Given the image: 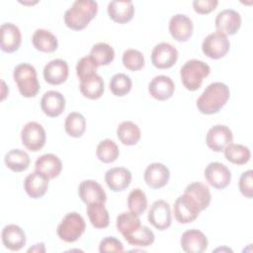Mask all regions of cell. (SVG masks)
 <instances>
[{
    "label": "cell",
    "mask_w": 253,
    "mask_h": 253,
    "mask_svg": "<svg viewBox=\"0 0 253 253\" xmlns=\"http://www.w3.org/2000/svg\"><path fill=\"white\" fill-rule=\"evenodd\" d=\"M230 96L229 88L222 82L211 83L197 100V108L204 115L218 113L227 103Z\"/></svg>",
    "instance_id": "obj_1"
},
{
    "label": "cell",
    "mask_w": 253,
    "mask_h": 253,
    "mask_svg": "<svg viewBox=\"0 0 253 253\" xmlns=\"http://www.w3.org/2000/svg\"><path fill=\"white\" fill-rule=\"evenodd\" d=\"M98 12V4L93 0H77L64 13V24L73 31L85 29Z\"/></svg>",
    "instance_id": "obj_2"
},
{
    "label": "cell",
    "mask_w": 253,
    "mask_h": 253,
    "mask_svg": "<svg viewBox=\"0 0 253 253\" xmlns=\"http://www.w3.org/2000/svg\"><path fill=\"white\" fill-rule=\"evenodd\" d=\"M14 81L17 84L20 94L25 98L37 96L40 91L36 68L29 63H20L14 68Z\"/></svg>",
    "instance_id": "obj_3"
},
{
    "label": "cell",
    "mask_w": 253,
    "mask_h": 253,
    "mask_svg": "<svg viewBox=\"0 0 253 253\" xmlns=\"http://www.w3.org/2000/svg\"><path fill=\"white\" fill-rule=\"evenodd\" d=\"M210 72L211 67L209 64L202 60L191 59L181 67V81L187 90L196 91L202 86L204 78L207 77Z\"/></svg>",
    "instance_id": "obj_4"
},
{
    "label": "cell",
    "mask_w": 253,
    "mask_h": 253,
    "mask_svg": "<svg viewBox=\"0 0 253 253\" xmlns=\"http://www.w3.org/2000/svg\"><path fill=\"white\" fill-rule=\"evenodd\" d=\"M86 228L84 218L75 211L67 213L58 224L56 232L58 237L65 242H75L84 233Z\"/></svg>",
    "instance_id": "obj_5"
},
{
    "label": "cell",
    "mask_w": 253,
    "mask_h": 253,
    "mask_svg": "<svg viewBox=\"0 0 253 253\" xmlns=\"http://www.w3.org/2000/svg\"><path fill=\"white\" fill-rule=\"evenodd\" d=\"M173 212L179 223H190L199 216L201 210L196 201L190 195L184 193L176 199Z\"/></svg>",
    "instance_id": "obj_6"
},
{
    "label": "cell",
    "mask_w": 253,
    "mask_h": 253,
    "mask_svg": "<svg viewBox=\"0 0 253 253\" xmlns=\"http://www.w3.org/2000/svg\"><path fill=\"white\" fill-rule=\"evenodd\" d=\"M21 139L23 145L28 150L37 152L44 146L46 139L45 130L39 123L29 122L22 128Z\"/></svg>",
    "instance_id": "obj_7"
},
{
    "label": "cell",
    "mask_w": 253,
    "mask_h": 253,
    "mask_svg": "<svg viewBox=\"0 0 253 253\" xmlns=\"http://www.w3.org/2000/svg\"><path fill=\"white\" fill-rule=\"evenodd\" d=\"M230 42L227 36L219 32H213L207 36L202 43V50L205 55L211 59L223 57L229 50Z\"/></svg>",
    "instance_id": "obj_8"
},
{
    "label": "cell",
    "mask_w": 253,
    "mask_h": 253,
    "mask_svg": "<svg viewBox=\"0 0 253 253\" xmlns=\"http://www.w3.org/2000/svg\"><path fill=\"white\" fill-rule=\"evenodd\" d=\"M148 222L158 230H165L172 223L170 205L164 200L155 201L148 211Z\"/></svg>",
    "instance_id": "obj_9"
},
{
    "label": "cell",
    "mask_w": 253,
    "mask_h": 253,
    "mask_svg": "<svg viewBox=\"0 0 253 253\" xmlns=\"http://www.w3.org/2000/svg\"><path fill=\"white\" fill-rule=\"evenodd\" d=\"M207 182L217 190L225 189L231 181L230 170L220 162H211L204 171Z\"/></svg>",
    "instance_id": "obj_10"
},
{
    "label": "cell",
    "mask_w": 253,
    "mask_h": 253,
    "mask_svg": "<svg viewBox=\"0 0 253 253\" xmlns=\"http://www.w3.org/2000/svg\"><path fill=\"white\" fill-rule=\"evenodd\" d=\"M178 50L169 42L156 44L151 51V62L158 69L172 67L178 59Z\"/></svg>",
    "instance_id": "obj_11"
},
{
    "label": "cell",
    "mask_w": 253,
    "mask_h": 253,
    "mask_svg": "<svg viewBox=\"0 0 253 253\" xmlns=\"http://www.w3.org/2000/svg\"><path fill=\"white\" fill-rule=\"evenodd\" d=\"M233 140L231 129L224 125L211 126L206 136L207 145L214 152H221Z\"/></svg>",
    "instance_id": "obj_12"
},
{
    "label": "cell",
    "mask_w": 253,
    "mask_h": 253,
    "mask_svg": "<svg viewBox=\"0 0 253 253\" xmlns=\"http://www.w3.org/2000/svg\"><path fill=\"white\" fill-rule=\"evenodd\" d=\"M216 32L225 36H232L237 33L241 26V17L239 13L232 9H224L220 11L214 20Z\"/></svg>",
    "instance_id": "obj_13"
},
{
    "label": "cell",
    "mask_w": 253,
    "mask_h": 253,
    "mask_svg": "<svg viewBox=\"0 0 253 253\" xmlns=\"http://www.w3.org/2000/svg\"><path fill=\"white\" fill-rule=\"evenodd\" d=\"M68 64L65 60L60 58L53 59L46 63L42 71L44 80L50 85H60L64 83L68 78Z\"/></svg>",
    "instance_id": "obj_14"
},
{
    "label": "cell",
    "mask_w": 253,
    "mask_h": 253,
    "mask_svg": "<svg viewBox=\"0 0 253 253\" xmlns=\"http://www.w3.org/2000/svg\"><path fill=\"white\" fill-rule=\"evenodd\" d=\"M78 195L83 203L90 204H105L107 195L103 187L94 180H84L78 187Z\"/></svg>",
    "instance_id": "obj_15"
},
{
    "label": "cell",
    "mask_w": 253,
    "mask_h": 253,
    "mask_svg": "<svg viewBox=\"0 0 253 253\" xmlns=\"http://www.w3.org/2000/svg\"><path fill=\"white\" fill-rule=\"evenodd\" d=\"M193 22L184 14H176L169 21V33L177 42H187L193 35Z\"/></svg>",
    "instance_id": "obj_16"
},
{
    "label": "cell",
    "mask_w": 253,
    "mask_h": 253,
    "mask_svg": "<svg viewBox=\"0 0 253 253\" xmlns=\"http://www.w3.org/2000/svg\"><path fill=\"white\" fill-rule=\"evenodd\" d=\"M169 178V169L159 162L149 164L144 171V181L151 189L163 188L168 184Z\"/></svg>",
    "instance_id": "obj_17"
},
{
    "label": "cell",
    "mask_w": 253,
    "mask_h": 253,
    "mask_svg": "<svg viewBox=\"0 0 253 253\" xmlns=\"http://www.w3.org/2000/svg\"><path fill=\"white\" fill-rule=\"evenodd\" d=\"M182 249L187 253H202L207 250L209 242L207 236L198 229L185 231L180 239Z\"/></svg>",
    "instance_id": "obj_18"
},
{
    "label": "cell",
    "mask_w": 253,
    "mask_h": 253,
    "mask_svg": "<svg viewBox=\"0 0 253 253\" xmlns=\"http://www.w3.org/2000/svg\"><path fill=\"white\" fill-rule=\"evenodd\" d=\"M175 91L173 80L166 75L155 76L148 84L149 94L158 101H166L170 99Z\"/></svg>",
    "instance_id": "obj_19"
},
{
    "label": "cell",
    "mask_w": 253,
    "mask_h": 253,
    "mask_svg": "<svg viewBox=\"0 0 253 253\" xmlns=\"http://www.w3.org/2000/svg\"><path fill=\"white\" fill-rule=\"evenodd\" d=\"M41 108L44 115L49 118H55L61 115L65 109V98L57 91L45 92L41 100Z\"/></svg>",
    "instance_id": "obj_20"
},
{
    "label": "cell",
    "mask_w": 253,
    "mask_h": 253,
    "mask_svg": "<svg viewBox=\"0 0 253 253\" xmlns=\"http://www.w3.org/2000/svg\"><path fill=\"white\" fill-rule=\"evenodd\" d=\"M22 42L20 29L12 24L5 23L1 26V50L6 53H12L19 49Z\"/></svg>",
    "instance_id": "obj_21"
},
{
    "label": "cell",
    "mask_w": 253,
    "mask_h": 253,
    "mask_svg": "<svg viewBox=\"0 0 253 253\" xmlns=\"http://www.w3.org/2000/svg\"><path fill=\"white\" fill-rule=\"evenodd\" d=\"M131 173L125 167H114L105 173V182L113 192L126 190L131 182Z\"/></svg>",
    "instance_id": "obj_22"
},
{
    "label": "cell",
    "mask_w": 253,
    "mask_h": 253,
    "mask_svg": "<svg viewBox=\"0 0 253 253\" xmlns=\"http://www.w3.org/2000/svg\"><path fill=\"white\" fill-rule=\"evenodd\" d=\"M61 170L62 163L60 159L52 153L42 154L36 160L35 163V171L42 174L49 180L57 177Z\"/></svg>",
    "instance_id": "obj_23"
},
{
    "label": "cell",
    "mask_w": 253,
    "mask_h": 253,
    "mask_svg": "<svg viewBox=\"0 0 253 253\" xmlns=\"http://www.w3.org/2000/svg\"><path fill=\"white\" fill-rule=\"evenodd\" d=\"M109 17L116 23L126 24L129 22L134 15V7L131 1H111L107 7Z\"/></svg>",
    "instance_id": "obj_24"
},
{
    "label": "cell",
    "mask_w": 253,
    "mask_h": 253,
    "mask_svg": "<svg viewBox=\"0 0 253 253\" xmlns=\"http://www.w3.org/2000/svg\"><path fill=\"white\" fill-rule=\"evenodd\" d=\"M48 181L45 176L35 171L29 174L24 181V190L32 199L42 198L47 191Z\"/></svg>",
    "instance_id": "obj_25"
},
{
    "label": "cell",
    "mask_w": 253,
    "mask_h": 253,
    "mask_svg": "<svg viewBox=\"0 0 253 253\" xmlns=\"http://www.w3.org/2000/svg\"><path fill=\"white\" fill-rule=\"evenodd\" d=\"M1 237L3 245L12 251H19L26 244V234L24 230L16 224L4 226Z\"/></svg>",
    "instance_id": "obj_26"
},
{
    "label": "cell",
    "mask_w": 253,
    "mask_h": 253,
    "mask_svg": "<svg viewBox=\"0 0 253 253\" xmlns=\"http://www.w3.org/2000/svg\"><path fill=\"white\" fill-rule=\"evenodd\" d=\"M32 42L36 49L47 53L55 51L58 45L56 37L51 32L44 29H38L34 32Z\"/></svg>",
    "instance_id": "obj_27"
},
{
    "label": "cell",
    "mask_w": 253,
    "mask_h": 253,
    "mask_svg": "<svg viewBox=\"0 0 253 253\" xmlns=\"http://www.w3.org/2000/svg\"><path fill=\"white\" fill-rule=\"evenodd\" d=\"M79 88L84 97L91 100H96L102 97L105 90V84L100 75L94 74L91 77L81 80Z\"/></svg>",
    "instance_id": "obj_28"
},
{
    "label": "cell",
    "mask_w": 253,
    "mask_h": 253,
    "mask_svg": "<svg viewBox=\"0 0 253 253\" xmlns=\"http://www.w3.org/2000/svg\"><path fill=\"white\" fill-rule=\"evenodd\" d=\"M5 165L13 172H23L30 166L29 154L22 149H11L4 156Z\"/></svg>",
    "instance_id": "obj_29"
},
{
    "label": "cell",
    "mask_w": 253,
    "mask_h": 253,
    "mask_svg": "<svg viewBox=\"0 0 253 253\" xmlns=\"http://www.w3.org/2000/svg\"><path fill=\"white\" fill-rule=\"evenodd\" d=\"M184 193L190 195L196 201L201 211L209 208L211 201V195L209 187L205 184L200 182H193L185 188Z\"/></svg>",
    "instance_id": "obj_30"
},
{
    "label": "cell",
    "mask_w": 253,
    "mask_h": 253,
    "mask_svg": "<svg viewBox=\"0 0 253 253\" xmlns=\"http://www.w3.org/2000/svg\"><path fill=\"white\" fill-rule=\"evenodd\" d=\"M117 135L120 141L125 145H135L141 136L139 127L130 121L123 122L117 128Z\"/></svg>",
    "instance_id": "obj_31"
},
{
    "label": "cell",
    "mask_w": 253,
    "mask_h": 253,
    "mask_svg": "<svg viewBox=\"0 0 253 253\" xmlns=\"http://www.w3.org/2000/svg\"><path fill=\"white\" fill-rule=\"evenodd\" d=\"M140 225V218L138 217V215L132 213L131 211L122 212L117 217V229L118 231H120L125 239L131 235L135 230H137Z\"/></svg>",
    "instance_id": "obj_32"
},
{
    "label": "cell",
    "mask_w": 253,
    "mask_h": 253,
    "mask_svg": "<svg viewBox=\"0 0 253 253\" xmlns=\"http://www.w3.org/2000/svg\"><path fill=\"white\" fill-rule=\"evenodd\" d=\"M104 205L100 203L87 205L86 211L91 224L95 228H106L109 226L110 216Z\"/></svg>",
    "instance_id": "obj_33"
},
{
    "label": "cell",
    "mask_w": 253,
    "mask_h": 253,
    "mask_svg": "<svg viewBox=\"0 0 253 253\" xmlns=\"http://www.w3.org/2000/svg\"><path fill=\"white\" fill-rule=\"evenodd\" d=\"M223 151L226 160L236 165L246 164L251 157L250 149L242 144L231 142L224 148Z\"/></svg>",
    "instance_id": "obj_34"
},
{
    "label": "cell",
    "mask_w": 253,
    "mask_h": 253,
    "mask_svg": "<svg viewBox=\"0 0 253 253\" xmlns=\"http://www.w3.org/2000/svg\"><path fill=\"white\" fill-rule=\"evenodd\" d=\"M64 129L71 137H80L86 129V120L80 113L68 114L64 122Z\"/></svg>",
    "instance_id": "obj_35"
},
{
    "label": "cell",
    "mask_w": 253,
    "mask_h": 253,
    "mask_svg": "<svg viewBox=\"0 0 253 253\" xmlns=\"http://www.w3.org/2000/svg\"><path fill=\"white\" fill-rule=\"evenodd\" d=\"M120 150L117 143L109 138L99 142L96 149L97 158L103 163H112L119 157Z\"/></svg>",
    "instance_id": "obj_36"
},
{
    "label": "cell",
    "mask_w": 253,
    "mask_h": 253,
    "mask_svg": "<svg viewBox=\"0 0 253 253\" xmlns=\"http://www.w3.org/2000/svg\"><path fill=\"white\" fill-rule=\"evenodd\" d=\"M89 55L98 64V66L108 65L115 58V50L106 42H98L92 46Z\"/></svg>",
    "instance_id": "obj_37"
},
{
    "label": "cell",
    "mask_w": 253,
    "mask_h": 253,
    "mask_svg": "<svg viewBox=\"0 0 253 253\" xmlns=\"http://www.w3.org/2000/svg\"><path fill=\"white\" fill-rule=\"evenodd\" d=\"M127 207L129 211L136 215H141L147 208V198L145 193L139 189H133L127 197Z\"/></svg>",
    "instance_id": "obj_38"
},
{
    "label": "cell",
    "mask_w": 253,
    "mask_h": 253,
    "mask_svg": "<svg viewBox=\"0 0 253 253\" xmlns=\"http://www.w3.org/2000/svg\"><path fill=\"white\" fill-rule=\"evenodd\" d=\"M155 236L151 229L145 225H140V227L135 230L131 235L126 238V240L130 244L138 247H147L154 242Z\"/></svg>",
    "instance_id": "obj_39"
},
{
    "label": "cell",
    "mask_w": 253,
    "mask_h": 253,
    "mask_svg": "<svg viewBox=\"0 0 253 253\" xmlns=\"http://www.w3.org/2000/svg\"><path fill=\"white\" fill-rule=\"evenodd\" d=\"M109 86L111 92L115 96L123 97L129 93L132 86V82L129 76H127L126 74L117 73L111 78Z\"/></svg>",
    "instance_id": "obj_40"
},
{
    "label": "cell",
    "mask_w": 253,
    "mask_h": 253,
    "mask_svg": "<svg viewBox=\"0 0 253 253\" xmlns=\"http://www.w3.org/2000/svg\"><path fill=\"white\" fill-rule=\"evenodd\" d=\"M122 61L124 66L130 71L140 70L145 63L143 54L139 50L133 48H129L124 51Z\"/></svg>",
    "instance_id": "obj_41"
},
{
    "label": "cell",
    "mask_w": 253,
    "mask_h": 253,
    "mask_svg": "<svg viewBox=\"0 0 253 253\" xmlns=\"http://www.w3.org/2000/svg\"><path fill=\"white\" fill-rule=\"evenodd\" d=\"M97 68L98 64L93 60L90 55L84 56L81 57L76 64V74L81 81L88 77H91L94 74H97Z\"/></svg>",
    "instance_id": "obj_42"
},
{
    "label": "cell",
    "mask_w": 253,
    "mask_h": 253,
    "mask_svg": "<svg viewBox=\"0 0 253 253\" xmlns=\"http://www.w3.org/2000/svg\"><path fill=\"white\" fill-rule=\"evenodd\" d=\"M253 171L247 170L243 172L240 176L238 187L240 193L247 199H252L253 197V179H252Z\"/></svg>",
    "instance_id": "obj_43"
},
{
    "label": "cell",
    "mask_w": 253,
    "mask_h": 253,
    "mask_svg": "<svg viewBox=\"0 0 253 253\" xmlns=\"http://www.w3.org/2000/svg\"><path fill=\"white\" fill-rule=\"evenodd\" d=\"M99 251L101 253L105 252H123V243L114 236H108L103 238L99 244Z\"/></svg>",
    "instance_id": "obj_44"
},
{
    "label": "cell",
    "mask_w": 253,
    "mask_h": 253,
    "mask_svg": "<svg viewBox=\"0 0 253 253\" xmlns=\"http://www.w3.org/2000/svg\"><path fill=\"white\" fill-rule=\"evenodd\" d=\"M218 5L217 0H195L193 1L194 10L198 14H209L212 12Z\"/></svg>",
    "instance_id": "obj_45"
},
{
    "label": "cell",
    "mask_w": 253,
    "mask_h": 253,
    "mask_svg": "<svg viewBox=\"0 0 253 253\" xmlns=\"http://www.w3.org/2000/svg\"><path fill=\"white\" fill-rule=\"evenodd\" d=\"M28 252H45L44 244L43 243H38L34 247H31Z\"/></svg>",
    "instance_id": "obj_46"
}]
</instances>
